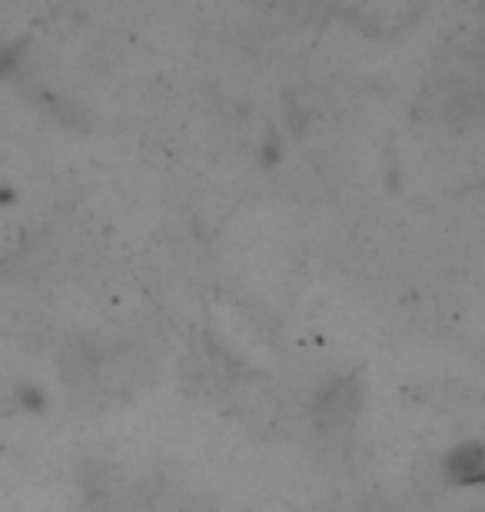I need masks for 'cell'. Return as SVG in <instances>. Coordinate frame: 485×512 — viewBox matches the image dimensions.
Segmentation results:
<instances>
[{"instance_id": "obj_1", "label": "cell", "mask_w": 485, "mask_h": 512, "mask_svg": "<svg viewBox=\"0 0 485 512\" xmlns=\"http://www.w3.org/2000/svg\"><path fill=\"white\" fill-rule=\"evenodd\" d=\"M94 370H97V360H94V353H90L87 346L70 343L67 350L60 353V373H64V380L70 386L87 383L90 376H94Z\"/></svg>"}]
</instances>
